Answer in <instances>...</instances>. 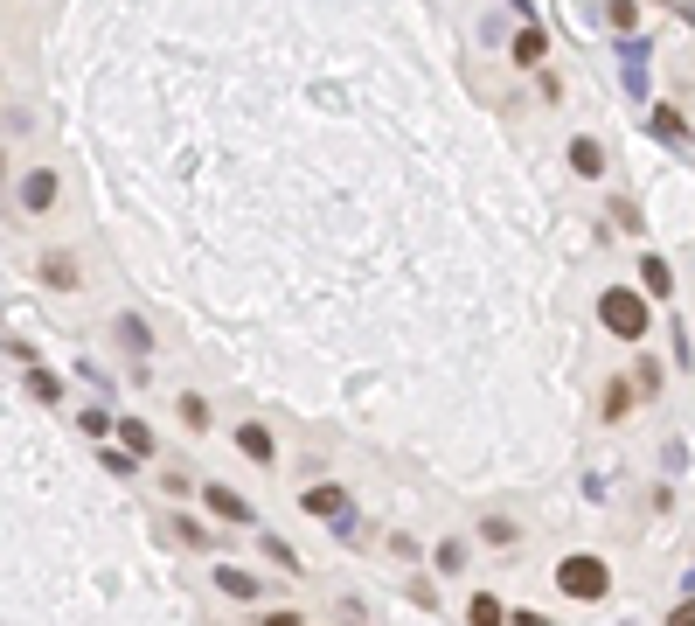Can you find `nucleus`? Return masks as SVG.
Listing matches in <instances>:
<instances>
[{"label": "nucleus", "mask_w": 695, "mask_h": 626, "mask_svg": "<svg viewBox=\"0 0 695 626\" xmlns=\"http://www.w3.org/2000/svg\"><path fill=\"white\" fill-rule=\"evenodd\" d=\"M181 425H188V432H209V404H202V397H195V390H188V397H181Z\"/></svg>", "instance_id": "14"}, {"label": "nucleus", "mask_w": 695, "mask_h": 626, "mask_svg": "<svg viewBox=\"0 0 695 626\" xmlns=\"http://www.w3.org/2000/svg\"><path fill=\"white\" fill-rule=\"evenodd\" d=\"M640 279H647V293H654V300H661V293H668V286H675V279H668V265H661V258H647V265H640Z\"/></svg>", "instance_id": "16"}, {"label": "nucleus", "mask_w": 695, "mask_h": 626, "mask_svg": "<svg viewBox=\"0 0 695 626\" xmlns=\"http://www.w3.org/2000/svg\"><path fill=\"white\" fill-rule=\"evenodd\" d=\"M668 626H695V599H682V606L668 613Z\"/></svg>", "instance_id": "23"}, {"label": "nucleus", "mask_w": 695, "mask_h": 626, "mask_svg": "<svg viewBox=\"0 0 695 626\" xmlns=\"http://www.w3.org/2000/svg\"><path fill=\"white\" fill-rule=\"evenodd\" d=\"M237 446H244V460H258V467L272 460V432H265V425H237Z\"/></svg>", "instance_id": "10"}, {"label": "nucleus", "mask_w": 695, "mask_h": 626, "mask_svg": "<svg viewBox=\"0 0 695 626\" xmlns=\"http://www.w3.org/2000/svg\"><path fill=\"white\" fill-rule=\"evenodd\" d=\"M202 501H209V515H216V522H230V529H258V515H251V501H244V494H230V487H202Z\"/></svg>", "instance_id": "4"}, {"label": "nucleus", "mask_w": 695, "mask_h": 626, "mask_svg": "<svg viewBox=\"0 0 695 626\" xmlns=\"http://www.w3.org/2000/svg\"><path fill=\"white\" fill-rule=\"evenodd\" d=\"M515 536H522V529H515L508 515H487V522H480V543H494V550H508Z\"/></svg>", "instance_id": "12"}, {"label": "nucleus", "mask_w": 695, "mask_h": 626, "mask_svg": "<svg viewBox=\"0 0 695 626\" xmlns=\"http://www.w3.org/2000/svg\"><path fill=\"white\" fill-rule=\"evenodd\" d=\"M543 49H550V42H543V28H536V21H529V28H522V35H515V63H536V56H543Z\"/></svg>", "instance_id": "13"}, {"label": "nucleus", "mask_w": 695, "mask_h": 626, "mask_svg": "<svg viewBox=\"0 0 695 626\" xmlns=\"http://www.w3.org/2000/svg\"><path fill=\"white\" fill-rule=\"evenodd\" d=\"M14 202H21L28 216H42V209L56 202V174H49V167H35V174H21V181H14Z\"/></svg>", "instance_id": "5"}, {"label": "nucleus", "mask_w": 695, "mask_h": 626, "mask_svg": "<svg viewBox=\"0 0 695 626\" xmlns=\"http://www.w3.org/2000/svg\"><path fill=\"white\" fill-rule=\"evenodd\" d=\"M570 167L577 174H605V147L598 140H570Z\"/></svg>", "instance_id": "11"}, {"label": "nucleus", "mask_w": 695, "mask_h": 626, "mask_svg": "<svg viewBox=\"0 0 695 626\" xmlns=\"http://www.w3.org/2000/svg\"><path fill=\"white\" fill-rule=\"evenodd\" d=\"M35 279H42L49 293H77V286H84V265H77V251H42V258H35Z\"/></svg>", "instance_id": "3"}, {"label": "nucleus", "mask_w": 695, "mask_h": 626, "mask_svg": "<svg viewBox=\"0 0 695 626\" xmlns=\"http://www.w3.org/2000/svg\"><path fill=\"white\" fill-rule=\"evenodd\" d=\"M119 341H126V348H139V355L153 348V334H146V320H119Z\"/></svg>", "instance_id": "20"}, {"label": "nucleus", "mask_w": 695, "mask_h": 626, "mask_svg": "<svg viewBox=\"0 0 695 626\" xmlns=\"http://www.w3.org/2000/svg\"><path fill=\"white\" fill-rule=\"evenodd\" d=\"M299 508H306V515H327V522H341V515H348V487H341V480H320V487H306V494H299Z\"/></svg>", "instance_id": "6"}, {"label": "nucleus", "mask_w": 695, "mask_h": 626, "mask_svg": "<svg viewBox=\"0 0 695 626\" xmlns=\"http://www.w3.org/2000/svg\"><path fill=\"white\" fill-rule=\"evenodd\" d=\"M28 390H35L42 404H56V376H49V369H28Z\"/></svg>", "instance_id": "21"}, {"label": "nucleus", "mask_w": 695, "mask_h": 626, "mask_svg": "<svg viewBox=\"0 0 695 626\" xmlns=\"http://www.w3.org/2000/svg\"><path fill=\"white\" fill-rule=\"evenodd\" d=\"M167 529H174V536H181V543H195V550H209V529H202V522H195V515H181V522H167Z\"/></svg>", "instance_id": "18"}, {"label": "nucleus", "mask_w": 695, "mask_h": 626, "mask_svg": "<svg viewBox=\"0 0 695 626\" xmlns=\"http://www.w3.org/2000/svg\"><path fill=\"white\" fill-rule=\"evenodd\" d=\"M438 571H466V543H459V536L438 550Z\"/></svg>", "instance_id": "22"}, {"label": "nucleus", "mask_w": 695, "mask_h": 626, "mask_svg": "<svg viewBox=\"0 0 695 626\" xmlns=\"http://www.w3.org/2000/svg\"><path fill=\"white\" fill-rule=\"evenodd\" d=\"M508 626H550V620H543V613H515Z\"/></svg>", "instance_id": "24"}, {"label": "nucleus", "mask_w": 695, "mask_h": 626, "mask_svg": "<svg viewBox=\"0 0 695 626\" xmlns=\"http://www.w3.org/2000/svg\"><path fill=\"white\" fill-rule=\"evenodd\" d=\"M647 126H654V140H668V147H689V119H682L675 105H661V112H654Z\"/></svg>", "instance_id": "8"}, {"label": "nucleus", "mask_w": 695, "mask_h": 626, "mask_svg": "<svg viewBox=\"0 0 695 626\" xmlns=\"http://www.w3.org/2000/svg\"><path fill=\"white\" fill-rule=\"evenodd\" d=\"M216 592H223V599H237V606H251V599L265 592V578H251L244 564H216Z\"/></svg>", "instance_id": "7"}, {"label": "nucleus", "mask_w": 695, "mask_h": 626, "mask_svg": "<svg viewBox=\"0 0 695 626\" xmlns=\"http://www.w3.org/2000/svg\"><path fill=\"white\" fill-rule=\"evenodd\" d=\"M265 626H299V613H272V620H265Z\"/></svg>", "instance_id": "25"}, {"label": "nucleus", "mask_w": 695, "mask_h": 626, "mask_svg": "<svg viewBox=\"0 0 695 626\" xmlns=\"http://www.w3.org/2000/svg\"><path fill=\"white\" fill-rule=\"evenodd\" d=\"M605 21H612V28H640V7H633V0H605Z\"/></svg>", "instance_id": "19"}, {"label": "nucleus", "mask_w": 695, "mask_h": 626, "mask_svg": "<svg viewBox=\"0 0 695 626\" xmlns=\"http://www.w3.org/2000/svg\"><path fill=\"white\" fill-rule=\"evenodd\" d=\"M626 411H633V383H612L605 390V418H626Z\"/></svg>", "instance_id": "17"}, {"label": "nucleus", "mask_w": 695, "mask_h": 626, "mask_svg": "<svg viewBox=\"0 0 695 626\" xmlns=\"http://www.w3.org/2000/svg\"><path fill=\"white\" fill-rule=\"evenodd\" d=\"M556 592H563V599H584V606L605 599V592H612L605 557H563V564H556Z\"/></svg>", "instance_id": "2"}, {"label": "nucleus", "mask_w": 695, "mask_h": 626, "mask_svg": "<svg viewBox=\"0 0 695 626\" xmlns=\"http://www.w3.org/2000/svg\"><path fill=\"white\" fill-rule=\"evenodd\" d=\"M466 626H508L501 599H494V592H473V599H466Z\"/></svg>", "instance_id": "9"}, {"label": "nucleus", "mask_w": 695, "mask_h": 626, "mask_svg": "<svg viewBox=\"0 0 695 626\" xmlns=\"http://www.w3.org/2000/svg\"><path fill=\"white\" fill-rule=\"evenodd\" d=\"M119 439H126V446H133L139 460H146V453H153V432H146V425H139V418H126V425H119Z\"/></svg>", "instance_id": "15"}, {"label": "nucleus", "mask_w": 695, "mask_h": 626, "mask_svg": "<svg viewBox=\"0 0 695 626\" xmlns=\"http://www.w3.org/2000/svg\"><path fill=\"white\" fill-rule=\"evenodd\" d=\"M598 320H605V334H619V341H647V327H654V307H647L633 286H612V293L598 300Z\"/></svg>", "instance_id": "1"}]
</instances>
